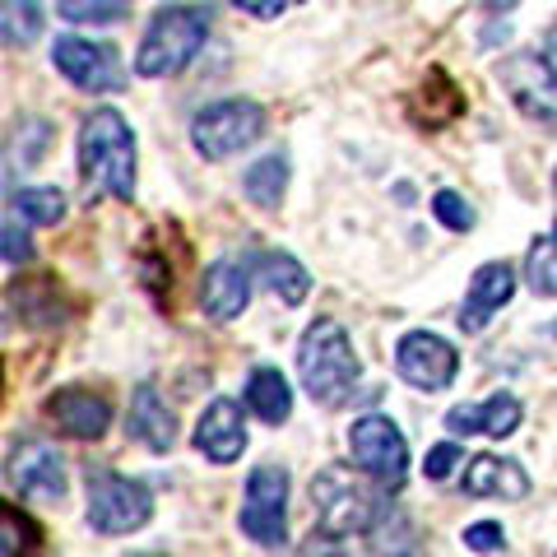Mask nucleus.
I'll list each match as a JSON object with an SVG mask.
<instances>
[{
  "instance_id": "7ed1b4c3",
  "label": "nucleus",
  "mask_w": 557,
  "mask_h": 557,
  "mask_svg": "<svg viewBox=\"0 0 557 557\" xmlns=\"http://www.w3.org/2000/svg\"><path fill=\"white\" fill-rule=\"evenodd\" d=\"M209 38V10L205 5H163L153 14L145 42L135 51V75L145 79H168L200 57Z\"/></svg>"
},
{
  "instance_id": "a211bd4d",
  "label": "nucleus",
  "mask_w": 557,
  "mask_h": 557,
  "mask_svg": "<svg viewBox=\"0 0 557 557\" xmlns=\"http://www.w3.org/2000/svg\"><path fill=\"white\" fill-rule=\"evenodd\" d=\"M126 432L149 446V450H172V442H177V418H172V409L163 405V395L153 386H139L135 399H131V413H126Z\"/></svg>"
},
{
  "instance_id": "473e14b6",
  "label": "nucleus",
  "mask_w": 557,
  "mask_h": 557,
  "mask_svg": "<svg viewBox=\"0 0 557 557\" xmlns=\"http://www.w3.org/2000/svg\"><path fill=\"white\" fill-rule=\"evenodd\" d=\"M233 5H237V10H247L251 20H278L288 0H233Z\"/></svg>"
},
{
  "instance_id": "f8f14e48",
  "label": "nucleus",
  "mask_w": 557,
  "mask_h": 557,
  "mask_svg": "<svg viewBox=\"0 0 557 557\" xmlns=\"http://www.w3.org/2000/svg\"><path fill=\"white\" fill-rule=\"evenodd\" d=\"M47 418L65 432V437L98 442L102 432H108V423H112V405H108V395H98V391L61 386L57 395L47 399Z\"/></svg>"
},
{
  "instance_id": "72a5a7b5",
  "label": "nucleus",
  "mask_w": 557,
  "mask_h": 557,
  "mask_svg": "<svg viewBox=\"0 0 557 557\" xmlns=\"http://www.w3.org/2000/svg\"><path fill=\"white\" fill-rule=\"evenodd\" d=\"M544 65H548V75L557 79V24L548 28V38H544Z\"/></svg>"
},
{
  "instance_id": "c85d7f7f",
  "label": "nucleus",
  "mask_w": 557,
  "mask_h": 557,
  "mask_svg": "<svg viewBox=\"0 0 557 557\" xmlns=\"http://www.w3.org/2000/svg\"><path fill=\"white\" fill-rule=\"evenodd\" d=\"M432 214H437L450 233H469V228H474V209H469L465 196H456V190H437V196H432Z\"/></svg>"
},
{
  "instance_id": "ddd939ff",
  "label": "nucleus",
  "mask_w": 557,
  "mask_h": 557,
  "mask_svg": "<svg viewBox=\"0 0 557 557\" xmlns=\"http://www.w3.org/2000/svg\"><path fill=\"white\" fill-rule=\"evenodd\" d=\"M511 293H516V270L507 265V260H487V265H479L474 278H469L465 307H460V330L465 335H479V330L511 302Z\"/></svg>"
},
{
  "instance_id": "2f4dec72",
  "label": "nucleus",
  "mask_w": 557,
  "mask_h": 557,
  "mask_svg": "<svg viewBox=\"0 0 557 557\" xmlns=\"http://www.w3.org/2000/svg\"><path fill=\"white\" fill-rule=\"evenodd\" d=\"M0 256H10L14 265H28V260H33V242H28V233L20 228V219H10L5 233H0Z\"/></svg>"
},
{
  "instance_id": "9d476101",
  "label": "nucleus",
  "mask_w": 557,
  "mask_h": 557,
  "mask_svg": "<svg viewBox=\"0 0 557 557\" xmlns=\"http://www.w3.org/2000/svg\"><path fill=\"white\" fill-rule=\"evenodd\" d=\"M395 368H399V376H405L409 386L437 395V391H446L450 381H456L460 354L442 335H432V330H409V335L399 339V348H395Z\"/></svg>"
},
{
  "instance_id": "c756f323",
  "label": "nucleus",
  "mask_w": 557,
  "mask_h": 557,
  "mask_svg": "<svg viewBox=\"0 0 557 557\" xmlns=\"http://www.w3.org/2000/svg\"><path fill=\"white\" fill-rule=\"evenodd\" d=\"M465 456H460V446H450V442H442V446H432L428 450V465H423V474L432 479V483H442V479H450L456 474V465H460Z\"/></svg>"
},
{
  "instance_id": "6ab92c4d",
  "label": "nucleus",
  "mask_w": 557,
  "mask_h": 557,
  "mask_svg": "<svg viewBox=\"0 0 557 557\" xmlns=\"http://www.w3.org/2000/svg\"><path fill=\"white\" fill-rule=\"evenodd\" d=\"M465 493L469 497H502V502H520L530 493V474L516 460H497V456H474L465 465Z\"/></svg>"
},
{
  "instance_id": "b1692460",
  "label": "nucleus",
  "mask_w": 557,
  "mask_h": 557,
  "mask_svg": "<svg viewBox=\"0 0 557 557\" xmlns=\"http://www.w3.org/2000/svg\"><path fill=\"white\" fill-rule=\"evenodd\" d=\"M42 38V5L38 0H0V42L33 47Z\"/></svg>"
},
{
  "instance_id": "39448f33",
  "label": "nucleus",
  "mask_w": 557,
  "mask_h": 557,
  "mask_svg": "<svg viewBox=\"0 0 557 557\" xmlns=\"http://www.w3.org/2000/svg\"><path fill=\"white\" fill-rule=\"evenodd\" d=\"M348 456H354V465L376 487H386V493H399L409 479V442H405V432L381 413H368L348 428Z\"/></svg>"
},
{
  "instance_id": "bb28decb",
  "label": "nucleus",
  "mask_w": 557,
  "mask_h": 557,
  "mask_svg": "<svg viewBox=\"0 0 557 557\" xmlns=\"http://www.w3.org/2000/svg\"><path fill=\"white\" fill-rule=\"evenodd\" d=\"M525 274H530V288L544 293V298H557V247L553 237H539L530 256H525Z\"/></svg>"
},
{
  "instance_id": "1a4fd4ad",
  "label": "nucleus",
  "mask_w": 557,
  "mask_h": 557,
  "mask_svg": "<svg viewBox=\"0 0 557 557\" xmlns=\"http://www.w3.org/2000/svg\"><path fill=\"white\" fill-rule=\"evenodd\" d=\"M51 61H57L61 75L84 94H116L126 84V70H121L116 47L108 42H89V38H57L51 47Z\"/></svg>"
},
{
  "instance_id": "f3484780",
  "label": "nucleus",
  "mask_w": 557,
  "mask_h": 557,
  "mask_svg": "<svg viewBox=\"0 0 557 557\" xmlns=\"http://www.w3.org/2000/svg\"><path fill=\"white\" fill-rule=\"evenodd\" d=\"M520 399L516 395H487L479 405H456L446 413V428L456 432V437H511L520 428Z\"/></svg>"
},
{
  "instance_id": "a878e982",
  "label": "nucleus",
  "mask_w": 557,
  "mask_h": 557,
  "mask_svg": "<svg viewBox=\"0 0 557 557\" xmlns=\"http://www.w3.org/2000/svg\"><path fill=\"white\" fill-rule=\"evenodd\" d=\"M14 219L33 223V228H57L65 219V196L57 186H28L14 196Z\"/></svg>"
},
{
  "instance_id": "412c9836",
  "label": "nucleus",
  "mask_w": 557,
  "mask_h": 557,
  "mask_svg": "<svg viewBox=\"0 0 557 557\" xmlns=\"http://www.w3.org/2000/svg\"><path fill=\"white\" fill-rule=\"evenodd\" d=\"M247 409L260 418V423H284L293 413V391L278 368H256L247 381Z\"/></svg>"
},
{
  "instance_id": "c9c22d12",
  "label": "nucleus",
  "mask_w": 557,
  "mask_h": 557,
  "mask_svg": "<svg viewBox=\"0 0 557 557\" xmlns=\"http://www.w3.org/2000/svg\"><path fill=\"white\" fill-rule=\"evenodd\" d=\"M553 190H557V177H553ZM553 247H557V228H553Z\"/></svg>"
},
{
  "instance_id": "5701e85b",
  "label": "nucleus",
  "mask_w": 557,
  "mask_h": 557,
  "mask_svg": "<svg viewBox=\"0 0 557 557\" xmlns=\"http://www.w3.org/2000/svg\"><path fill=\"white\" fill-rule=\"evenodd\" d=\"M0 557H42V530L10 502H0Z\"/></svg>"
},
{
  "instance_id": "4c0bfd02",
  "label": "nucleus",
  "mask_w": 557,
  "mask_h": 557,
  "mask_svg": "<svg viewBox=\"0 0 557 557\" xmlns=\"http://www.w3.org/2000/svg\"><path fill=\"white\" fill-rule=\"evenodd\" d=\"M553 335H557V321H553Z\"/></svg>"
},
{
  "instance_id": "7c9ffc66",
  "label": "nucleus",
  "mask_w": 557,
  "mask_h": 557,
  "mask_svg": "<svg viewBox=\"0 0 557 557\" xmlns=\"http://www.w3.org/2000/svg\"><path fill=\"white\" fill-rule=\"evenodd\" d=\"M465 544L474 553H502V548H507V534H502L497 520H479V525L465 530Z\"/></svg>"
},
{
  "instance_id": "f704fd0d",
  "label": "nucleus",
  "mask_w": 557,
  "mask_h": 557,
  "mask_svg": "<svg viewBox=\"0 0 557 557\" xmlns=\"http://www.w3.org/2000/svg\"><path fill=\"white\" fill-rule=\"evenodd\" d=\"M520 5V0H487V10H493V14H507V10H516Z\"/></svg>"
},
{
  "instance_id": "4be33fe9",
  "label": "nucleus",
  "mask_w": 557,
  "mask_h": 557,
  "mask_svg": "<svg viewBox=\"0 0 557 557\" xmlns=\"http://www.w3.org/2000/svg\"><path fill=\"white\" fill-rule=\"evenodd\" d=\"M260 274H265V284H270V293L284 307H298L307 293H311V274H307V265L298 256H288V251H265L260 256Z\"/></svg>"
},
{
  "instance_id": "393cba45",
  "label": "nucleus",
  "mask_w": 557,
  "mask_h": 557,
  "mask_svg": "<svg viewBox=\"0 0 557 557\" xmlns=\"http://www.w3.org/2000/svg\"><path fill=\"white\" fill-rule=\"evenodd\" d=\"M284 186H288V159L284 153L260 159L256 168H247V177H242V190H247L260 209H274L278 200H284Z\"/></svg>"
},
{
  "instance_id": "cd10ccee",
  "label": "nucleus",
  "mask_w": 557,
  "mask_h": 557,
  "mask_svg": "<svg viewBox=\"0 0 557 557\" xmlns=\"http://www.w3.org/2000/svg\"><path fill=\"white\" fill-rule=\"evenodd\" d=\"M57 10L70 24H121L126 20L121 0H57Z\"/></svg>"
},
{
  "instance_id": "aec40b11",
  "label": "nucleus",
  "mask_w": 557,
  "mask_h": 557,
  "mask_svg": "<svg viewBox=\"0 0 557 557\" xmlns=\"http://www.w3.org/2000/svg\"><path fill=\"white\" fill-rule=\"evenodd\" d=\"M409 112H413L418 126L437 131V126H450V121L465 112V94L456 89V79H450L442 65H432L428 79H423V89H418L413 102H409Z\"/></svg>"
},
{
  "instance_id": "dca6fc26",
  "label": "nucleus",
  "mask_w": 557,
  "mask_h": 557,
  "mask_svg": "<svg viewBox=\"0 0 557 557\" xmlns=\"http://www.w3.org/2000/svg\"><path fill=\"white\" fill-rule=\"evenodd\" d=\"M10 307L20 311L24 325H38V330H51L70 317V298L61 288L57 274H24L10 284Z\"/></svg>"
},
{
  "instance_id": "0eeeda50",
  "label": "nucleus",
  "mask_w": 557,
  "mask_h": 557,
  "mask_svg": "<svg viewBox=\"0 0 557 557\" xmlns=\"http://www.w3.org/2000/svg\"><path fill=\"white\" fill-rule=\"evenodd\" d=\"M153 497L139 479H126L116 469H89V525L98 534H131L149 525Z\"/></svg>"
},
{
  "instance_id": "e433bc0d",
  "label": "nucleus",
  "mask_w": 557,
  "mask_h": 557,
  "mask_svg": "<svg viewBox=\"0 0 557 557\" xmlns=\"http://www.w3.org/2000/svg\"><path fill=\"white\" fill-rule=\"evenodd\" d=\"M139 557H163V553H139Z\"/></svg>"
},
{
  "instance_id": "f03ea898",
  "label": "nucleus",
  "mask_w": 557,
  "mask_h": 557,
  "mask_svg": "<svg viewBox=\"0 0 557 557\" xmlns=\"http://www.w3.org/2000/svg\"><path fill=\"white\" fill-rule=\"evenodd\" d=\"M298 372L302 386L317 405H339V399L358 386L362 362L354 354V339L335 317H317L307 325V335L298 344Z\"/></svg>"
},
{
  "instance_id": "4468645a",
  "label": "nucleus",
  "mask_w": 557,
  "mask_h": 557,
  "mask_svg": "<svg viewBox=\"0 0 557 557\" xmlns=\"http://www.w3.org/2000/svg\"><path fill=\"white\" fill-rule=\"evenodd\" d=\"M196 450L214 465H233L247 450V423H242V405L237 399H214L200 423H196Z\"/></svg>"
},
{
  "instance_id": "f257e3e1",
  "label": "nucleus",
  "mask_w": 557,
  "mask_h": 557,
  "mask_svg": "<svg viewBox=\"0 0 557 557\" xmlns=\"http://www.w3.org/2000/svg\"><path fill=\"white\" fill-rule=\"evenodd\" d=\"M79 168H84V182L98 186L102 196L112 200L135 196V135L116 108H98L84 116Z\"/></svg>"
},
{
  "instance_id": "20e7f679",
  "label": "nucleus",
  "mask_w": 557,
  "mask_h": 557,
  "mask_svg": "<svg viewBox=\"0 0 557 557\" xmlns=\"http://www.w3.org/2000/svg\"><path fill=\"white\" fill-rule=\"evenodd\" d=\"M260 131H265L260 102L223 98V102H209L205 112H196V121H190V145H196L200 159L223 163V159H233V153H242L247 145H256Z\"/></svg>"
},
{
  "instance_id": "2eb2a0df",
  "label": "nucleus",
  "mask_w": 557,
  "mask_h": 557,
  "mask_svg": "<svg viewBox=\"0 0 557 557\" xmlns=\"http://www.w3.org/2000/svg\"><path fill=\"white\" fill-rule=\"evenodd\" d=\"M251 302V274L242 260H214L200 278V307L214 321H237Z\"/></svg>"
},
{
  "instance_id": "6e6552de",
  "label": "nucleus",
  "mask_w": 557,
  "mask_h": 557,
  "mask_svg": "<svg viewBox=\"0 0 557 557\" xmlns=\"http://www.w3.org/2000/svg\"><path fill=\"white\" fill-rule=\"evenodd\" d=\"M237 525L256 544H284L288 534V474L284 465H256L247 479V502H242Z\"/></svg>"
},
{
  "instance_id": "9b49d317",
  "label": "nucleus",
  "mask_w": 557,
  "mask_h": 557,
  "mask_svg": "<svg viewBox=\"0 0 557 557\" xmlns=\"http://www.w3.org/2000/svg\"><path fill=\"white\" fill-rule=\"evenodd\" d=\"M10 483L20 487V497H28V502H57L65 497V487H70V479H65V456L51 442H42V437H28V442H20L10 450Z\"/></svg>"
},
{
  "instance_id": "423d86ee",
  "label": "nucleus",
  "mask_w": 557,
  "mask_h": 557,
  "mask_svg": "<svg viewBox=\"0 0 557 557\" xmlns=\"http://www.w3.org/2000/svg\"><path fill=\"white\" fill-rule=\"evenodd\" d=\"M311 507H317L321 534H330V539L372 530L381 516V502L362 483H354V474H344V469H321V474L311 479Z\"/></svg>"
}]
</instances>
